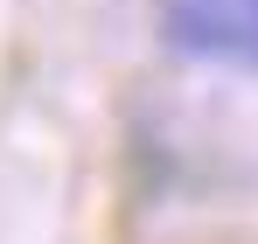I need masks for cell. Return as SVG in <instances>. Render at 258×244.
<instances>
[{"instance_id":"cell-1","label":"cell","mask_w":258,"mask_h":244,"mask_svg":"<svg viewBox=\"0 0 258 244\" xmlns=\"http://www.w3.org/2000/svg\"><path fill=\"white\" fill-rule=\"evenodd\" d=\"M161 21L188 56L258 63V0H161Z\"/></svg>"}]
</instances>
